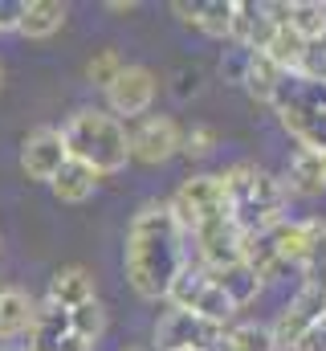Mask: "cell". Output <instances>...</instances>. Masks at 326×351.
Returning <instances> with one entry per match:
<instances>
[{
    "label": "cell",
    "instance_id": "obj_15",
    "mask_svg": "<svg viewBox=\"0 0 326 351\" xmlns=\"http://www.w3.org/2000/svg\"><path fill=\"white\" fill-rule=\"evenodd\" d=\"M49 302L62 311H78L82 302H94V274L86 265H62L49 278Z\"/></svg>",
    "mask_w": 326,
    "mask_h": 351
},
{
    "label": "cell",
    "instance_id": "obj_18",
    "mask_svg": "<svg viewBox=\"0 0 326 351\" xmlns=\"http://www.w3.org/2000/svg\"><path fill=\"white\" fill-rule=\"evenodd\" d=\"M98 180H102V176H94L86 164L66 160V164H62V172L49 180V188H53V196H58L62 204H82V200H90V196H94Z\"/></svg>",
    "mask_w": 326,
    "mask_h": 351
},
{
    "label": "cell",
    "instance_id": "obj_7",
    "mask_svg": "<svg viewBox=\"0 0 326 351\" xmlns=\"http://www.w3.org/2000/svg\"><path fill=\"white\" fill-rule=\"evenodd\" d=\"M221 339H225V327H212V323L196 319L192 311H167L160 323H155V343H160V351H179V348L212 351V348H221Z\"/></svg>",
    "mask_w": 326,
    "mask_h": 351
},
{
    "label": "cell",
    "instance_id": "obj_14",
    "mask_svg": "<svg viewBox=\"0 0 326 351\" xmlns=\"http://www.w3.org/2000/svg\"><path fill=\"white\" fill-rule=\"evenodd\" d=\"M70 335V311L53 306L49 298L41 306H33V323H29V343L25 351H58V343Z\"/></svg>",
    "mask_w": 326,
    "mask_h": 351
},
{
    "label": "cell",
    "instance_id": "obj_16",
    "mask_svg": "<svg viewBox=\"0 0 326 351\" xmlns=\"http://www.w3.org/2000/svg\"><path fill=\"white\" fill-rule=\"evenodd\" d=\"M212 286H216L237 311L249 306V302H257V294L265 290L261 274H257L253 265H244V262H233V265H225V269H212Z\"/></svg>",
    "mask_w": 326,
    "mask_h": 351
},
{
    "label": "cell",
    "instance_id": "obj_33",
    "mask_svg": "<svg viewBox=\"0 0 326 351\" xmlns=\"http://www.w3.org/2000/svg\"><path fill=\"white\" fill-rule=\"evenodd\" d=\"M58 351H94V343H86V339H78V335H66V339L58 343Z\"/></svg>",
    "mask_w": 326,
    "mask_h": 351
},
{
    "label": "cell",
    "instance_id": "obj_9",
    "mask_svg": "<svg viewBox=\"0 0 326 351\" xmlns=\"http://www.w3.org/2000/svg\"><path fill=\"white\" fill-rule=\"evenodd\" d=\"M196 241V254H200V265L212 274V269H225V265L241 262V229L233 217H221V221H208L192 233Z\"/></svg>",
    "mask_w": 326,
    "mask_h": 351
},
{
    "label": "cell",
    "instance_id": "obj_25",
    "mask_svg": "<svg viewBox=\"0 0 326 351\" xmlns=\"http://www.w3.org/2000/svg\"><path fill=\"white\" fill-rule=\"evenodd\" d=\"M225 351H277L273 348V331L261 323H241L225 331Z\"/></svg>",
    "mask_w": 326,
    "mask_h": 351
},
{
    "label": "cell",
    "instance_id": "obj_19",
    "mask_svg": "<svg viewBox=\"0 0 326 351\" xmlns=\"http://www.w3.org/2000/svg\"><path fill=\"white\" fill-rule=\"evenodd\" d=\"M306 49H310V41H306L302 33H294L290 25H281V29H273V37H269V45H265V58H269L277 70L298 74L302 62H306Z\"/></svg>",
    "mask_w": 326,
    "mask_h": 351
},
{
    "label": "cell",
    "instance_id": "obj_5",
    "mask_svg": "<svg viewBox=\"0 0 326 351\" xmlns=\"http://www.w3.org/2000/svg\"><path fill=\"white\" fill-rule=\"evenodd\" d=\"M127 143H131V160H139L147 168H160L171 156H179L184 131H179V123L171 114H143L127 131Z\"/></svg>",
    "mask_w": 326,
    "mask_h": 351
},
{
    "label": "cell",
    "instance_id": "obj_22",
    "mask_svg": "<svg viewBox=\"0 0 326 351\" xmlns=\"http://www.w3.org/2000/svg\"><path fill=\"white\" fill-rule=\"evenodd\" d=\"M233 4H237V0H200V4H196V29L208 33V37H216V41H229Z\"/></svg>",
    "mask_w": 326,
    "mask_h": 351
},
{
    "label": "cell",
    "instance_id": "obj_39",
    "mask_svg": "<svg viewBox=\"0 0 326 351\" xmlns=\"http://www.w3.org/2000/svg\"><path fill=\"white\" fill-rule=\"evenodd\" d=\"M179 351H192V348H179Z\"/></svg>",
    "mask_w": 326,
    "mask_h": 351
},
{
    "label": "cell",
    "instance_id": "obj_27",
    "mask_svg": "<svg viewBox=\"0 0 326 351\" xmlns=\"http://www.w3.org/2000/svg\"><path fill=\"white\" fill-rule=\"evenodd\" d=\"M123 70H127V62H123L118 49H98V53L86 62V78H90V86H98V90H106Z\"/></svg>",
    "mask_w": 326,
    "mask_h": 351
},
{
    "label": "cell",
    "instance_id": "obj_20",
    "mask_svg": "<svg viewBox=\"0 0 326 351\" xmlns=\"http://www.w3.org/2000/svg\"><path fill=\"white\" fill-rule=\"evenodd\" d=\"M208 282H212V274L204 269V265H192L184 262V269L171 278V286H167V302H171V311H192L196 306V298L208 290Z\"/></svg>",
    "mask_w": 326,
    "mask_h": 351
},
{
    "label": "cell",
    "instance_id": "obj_3",
    "mask_svg": "<svg viewBox=\"0 0 326 351\" xmlns=\"http://www.w3.org/2000/svg\"><path fill=\"white\" fill-rule=\"evenodd\" d=\"M221 180H225L233 221H237L241 233H257V229H269V225L286 221L290 192L277 176L261 172L257 164H233L229 172H221Z\"/></svg>",
    "mask_w": 326,
    "mask_h": 351
},
{
    "label": "cell",
    "instance_id": "obj_23",
    "mask_svg": "<svg viewBox=\"0 0 326 351\" xmlns=\"http://www.w3.org/2000/svg\"><path fill=\"white\" fill-rule=\"evenodd\" d=\"M290 29L302 33L310 45L326 37V4L323 0H294V12H290Z\"/></svg>",
    "mask_w": 326,
    "mask_h": 351
},
{
    "label": "cell",
    "instance_id": "obj_8",
    "mask_svg": "<svg viewBox=\"0 0 326 351\" xmlns=\"http://www.w3.org/2000/svg\"><path fill=\"white\" fill-rule=\"evenodd\" d=\"M66 160H70V152H66V143H62V131H53V127H37V131H29L25 143H21V168H25L29 180L49 184L53 176L62 172Z\"/></svg>",
    "mask_w": 326,
    "mask_h": 351
},
{
    "label": "cell",
    "instance_id": "obj_32",
    "mask_svg": "<svg viewBox=\"0 0 326 351\" xmlns=\"http://www.w3.org/2000/svg\"><path fill=\"white\" fill-rule=\"evenodd\" d=\"M196 4H200V0H192V4H188V0H175V4H171V12H175L184 25H196Z\"/></svg>",
    "mask_w": 326,
    "mask_h": 351
},
{
    "label": "cell",
    "instance_id": "obj_29",
    "mask_svg": "<svg viewBox=\"0 0 326 351\" xmlns=\"http://www.w3.org/2000/svg\"><path fill=\"white\" fill-rule=\"evenodd\" d=\"M216 152V131L212 127H192V131H184V143H179V156H188V160H208Z\"/></svg>",
    "mask_w": 326,
    "mask_h": 351
},
{
    "label": "cell",
    "instance_id": "obj_21",
    "mask_svg": "<svg viewBox=\"0 0 326 351\" xmlns=\"http://www.w3.org/2000/svg\"><path fill=\"white\" fill-rule=\"evenodd\" d=\"M281 74H286V70H277L265 53H249V66H244L241 86L249 90V98H253V102H269V106H273V94H277Z\"/></svg>",
    "mask_w": 326,
    "mask_h": 351
},
{
    "label": "cell",
    "instance_id": "obj_37",
    "mask_svg": "<svg viewBox=\"0 0 326 351\" xmlns=\"http://www.w3.org/2000/svg\"><path fill=\"white\" fill-rule=\"evenodd\" d=\"M0 351H12V348H4V343H0Z\"/></svg>",
    "mask_w": 326,
    "mask_h": 351
},
{
    "label": "cell",
    "instance_id": "obj_2",
    "mask_svg": "<svg viewBox=\"0 0 326 351\" xmlns=\"http://www.w3.org/2000/svg\"><path fill=\"white\" fill-rule=\"evenodd\" d=\"M62 143L70 152V160L86 164L94 176H114L127 168L131 160V143H127V127L98 106H82L70 114V123L62 127Z\"/></svg>",
    "mask_w": 326,
    "mask_h": 351
},
{
    "label": "cell",
    "instance_id": "obj_34",
    "mask_svg": "<svg viewBox=\"0 0 326 351\" xmlns=\"http://www.w3.org/2000/svg\"><path fill=\"white\" fill-rule=\"evenodd\" d=\"M106 8H110V12H131V8H135V0H110Z\"/></svg>",
    "mask_w": 326,
    "mask_h": 351
},
{
    "label": "cell",
    "instance_id": "obj_1",
    "mask_svg": "<svg viewBox=\"0 0 326 351\" xmlns=\"http://www.w3.org/2000/svg\"><path fill=\"white\" fill-rule=\"evenodd\" d=\"M188 254H184V229L175 225L167 200H147L127 229V282L139 298L160 302L171 286V278L184 269Z\"/></svg>",
    "mask_w": 326,
    "mask_h": 351
},
{
    "label": "cell",
    "instance_id": "obj_24",
    "mask_svg": "<svg viewBox=\"0 0 326 351\" xmlns=\"http://www.w3.org/2000/svg\"><path fill=\"white\" fill-rule=\"evenodd\" d=\"M106 331V306L94 298V302H82L78 311H70V335H78L86 343H98Z\"/></svg>",
    "mask_w": 326,
    "mask_h": 351
},
{
    "label": "cell",
    "instance_id": "obj_17",
    "mask_svg": "<svg viewBox=\"0 0 326 351\" xmlns=\"http://www.w3.org/2000/svg\"><path fill=\"white\" fill-rule=\"evenodd\" d=\"M29 323H33V298L16 286H0V343L29 335Z\"/></svg>",
    "mask_w": 326,
    "mask_h": 351
},
{
    "label": "cell",
    "instance_id": "obj_36",
    "mask_svg": "<svg viewBox=\"0 0 326 351\" xmlns=\"http://www.w3.org/2000/svg\"><path fill=\"white\" fill-rule=\"evenodd\" d=\"M0 86H4V70H0Z\"/></svg>",
    "mask_w": 326,
    "mask_h": 351
},
{
    "label": "cell",
    "instance_id": "obj_26",
    "mask_svg": "<svg viewBox=\"0 0 326 351\" xmlns=\"http://www.w3.org/2000/svg\"><path fill=\"white\" fill-rule=\"evenodd\" d=\"M192 315H196V319H204V323H212V327H229V323H233V315H237V306H233V302L212 286V282H208V290L196 298Z\"/></svg>",
    "mask_w": 326,
    "mask_h": 351
},
{
    "label": "cell",
    "instance_id": "obj_28",
    "mask_svg": "<svg viewBox=\"0 0 326 351\" xmlns=\"http://www.w3.org/2000/svg\"><path fill=\"white\" fill-rule=\"evenodd\" d=\"M302 245H306L302 265H326V221L323 217L302 221Z\"/></svg>",
    "mask_w": 326,
    "mask_h": 351
},
{
    "label": "cell",
    "instance_id": "obj_31",
    "mask_svg": "<svg viewBox=\"0 0 326 351\" xmlns=\"http://www.w3.org/2000/svg\"><path fill=\"white\" fill-rule=\"evenodd\" d=\"M21 4H25V0H0V33H12V29H16Z\"/></svg>",
    "mask_w": 326,
    "mask_h": 351
},
{
    "label": "cell",
    "instance_id": "obj_10",
    "mask_svg": "<svg viewBox=\"0 0 326 351\" xmlns=\"http://www.w3.org/2000/svg\"><path fill=\"white\" fill-rule=\"evenodd\" d=\"M273 37V21L265 16L261 4H249V0H237L233 4V29H229V41L237 49H249V53H265Z\"/></svg>",
    "mask_w": 326,
    "mask_h": 351
},
{
    "label": "cell",
    "instance_id": "obj_12",
    "mask_svg": "<svg viewBox=\"0 0 326 351\" xmlns=\"http://www.w3.org/2000/svg\"><path fill=\"white\" fill-rule=\"evenodd\" d=\"M70 8L62 0H25L21 4V21H16V33L29 37V41H45L53 37L62 25H66Z\"/></svg>",
    "mask_w": 326,
    "mask_h": 351
},
{
    "label": "cell",
    "instance_id": "obj_4",
    "mask_svg": "<svg viewBox=\"0 0 326 351\" xmlns=\"http://www.w3.org/2000/svg\"><path fill=\"white\" fill-rule=\"evenodd\" d=\"M175 225L184 229V237H192L200 225L208 221H221V217H233V204H229V192H225V180L221 176H188L175 196L167 200Z\"/></svg>",
    "mask_w": 326,
    "mask_h": 351
},
{
    "label": "cell",
    "instance_id": "obj_13",
    "mask_svg": "<svg viewBox=\"0 0 326 351\" xmlns=\"http://www.w3.org/2000/svg\"><path fill=\"white\" fill-rule=\"evenodd\" d=\"M286 192L290 196H323L326 192V156H314V152H294V160L286 164Z\"/></svg>",
    "mask_w": 326,
    "mask_h": 351
},
{
    "label": "cell",
    "instance_id": "obj_30",
    "mask_svg": "<svg viewBox=\"0 0 326 351\" xmlns=\"http://www.w3.org/2000/svg\"><path fill=\"white\" fill-rule=\"evenodd\" d=\"M244 66H249V49H237V45H233V49L225 53V62H221V74H225L229 82H241Z\"/></svg>",
    "mask_w": 326,
    "mask_h": 351
},
{
    "label": "cell",
    "instance_id": "obj_35",
    "mask_svg": "<svg viewBox=\"0 0 326 351\" xmlns=\"http://www.w3.org/2000/svg\"><path fill=\"white\" fill-rule=\"evenodd\" d=\"M123 351H143V348H123Z\"/></svg>",
    "mask_w": 326,
    "mask_h": 351
},
{
    "label": "cell",
    "instance_id": "obj_11",
    "mask_svg": "<svg viewBox=\"0 0 326 351\" xmlns=\"http://www.w3.org/2000/svg\"><path fill=\"white\" fill-rule=\"evenodd\" d=\"M277 119L302 143V152L326 156V106H277Z\"/></svg>",
    "mask_w": 326,
    "mask_h": 351
},
{
    "label": "cell",
    "instance_id": "obj_6",
    "mask_svg": "<svg viewBox=\"0 0 326 351\" xmlns=\"http://www.w3.org/2000/svg\"><path fill=\"white\" fill-rule=\"evenodd\" d=\"M106 94V110L123 123V119H143L160 94V78L147 70V66H127L110 86L102 90Z\"/></svg>",
    "mask_w": 326,
    "mask_h": 351
},
{
    "label": "cell",
    "instance_id": "obj_38",
    "mask_svg": "<svg viewBox=\"0 0 326 351\" xmlns=\"http://www.w3.org/2000/svg\"><path fill=\"white\" fill-rule=\"evenodd\" d=\"M318 45H323V49H326V37H323V41H318Z\"/></svg>",
    "mask_w": 326,
    "mask_h": 351
}]
</instances>
